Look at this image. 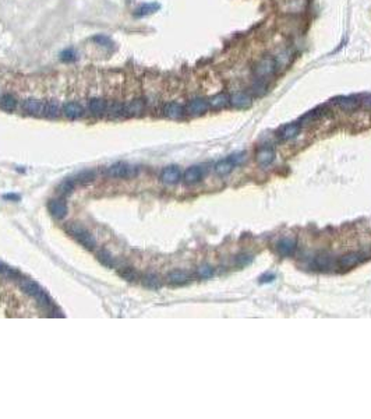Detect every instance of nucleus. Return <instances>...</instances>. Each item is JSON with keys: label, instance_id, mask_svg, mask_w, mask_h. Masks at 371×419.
I'll return each mask as SVG.
<instances>
[{"label": "nucleus", "instance_id": "obj_29", "mask_svg": "<svg viewBox=\"0 0 371 419\" xmlns=\"http://www.w3.org/2000/svg\"><path fill=\"white\" fill-rule=\"evenodd\" d=\"M94 179H95V172L85 169V171H82V172L78 174L77 177H76V182L80 183V185H87L89 182H92Z\"/></svg>", "mask_w": 371, "mask_h": 419}, {"label": "nucleus", "instance_id": "obj_1", "mask_svg": "<svg viewBox=\"0 0 371 419\" xmlns=\"http://www.w3.org/2000/svg\"><path fill=\"white\" fill-rule=\"evenodd\" d=\"M66 231H67L68 235H71L82 247H85L88 250L95 249V246H97L95 238L91 235V232H88L84 226L74 224V222H70V224L66 226Z\"/></svg>", "mask_w": 371, "mask_h": 419}, {"label": "nucleus", "instance_id": "obj_15", "mask_svg": "<svg viewBox=\"0 0 371 419\" xmlns=\"http://www.w3.org/2000/svg\"><path fill=\"white\" fill-rule=\"evenodd\" d=\"M145 109V102L141 98L131 99L130 102L124 104V110H126V116H140Z\"/></svg>", "mask_w": 371, "mask_h": 419}, {"label": "nucleus", "instance_id": "obj_34", "mask_svg": "<svg viewBox=\"0 0 371 419\" xmlns=\"http://www.w3.org/2000/svg\"><path fill=\"white\" fill-rule=\"evenodd\" d=\"M197 274H198L200 278H209V277L214 275V268L211 265H208V264H204V265H201L197 270Z\"/></svg>", "mask_w": 371, "mask_h": 419}, {"label": "nucleus", "instance_id": "obj_23", "mask_svg": "<svg viewBox=\"0 0 371 419\" xmlns=\"http://www.w3.org/2000/svg\"><path fill=\"white\" fill-rule=\"evenodd\" d=\"M208 104H209V108H212V109H222L229 104V95H226L225 92H219V94L209 98Z\"/></svg>", "mask_w": 371, "mask_h": 419}, {"label": "nucleus", "instance_id": "obj_9", "mask_svg": "<svg viewBox=\"0 0 371 419\" xmlns=\"http://www.w3.org/2000/svg\"><path fill=\"white\" fill-rule=\"evenodd\" d=\"M180 177H182V172H180L179 166L176 165L166 166L161 174V180L166 185H175L180 180Z\"/></svg>", "mask_w": 371, "mask_h": 419}, {"label": "nucleus", "instance_id": "obj_36", "mask_svg": "<svg viewBox=\"0 0 371 419\" xmlns=\"http://www.w3.org/2000/svg\"><path fill=\"white\" fill-rule=\"evenodd\" d=\"M253 257L250 254H240L236 257V264L237 265H247L248 263H251Z\"/></svg>", "mask_w": 371, "mask_h": 419}, {"label": "nucleus", "instance_id": "obj_20", "mask_svg": "<svg viewBox=\"0 0 371 419\" xmlns=\"http://www.w3.org/2000/svg\"><path fill=\"white\" fill-rule=\"evenodd\" d=\"M190 281V275L183 270H173L167 274V283L172 285H185Z\"/></svg>", "mask_w": 371, "mask_h": 419}, {"label": "nucleus", "instance_id": "obj_5", "mask_svg": "<svg viewBox=\"0 0 371 419\" xmlns=\"http://www.w3.org/2000/svg\"><path fill=\"white\" fill-rule=\"evenodd\" d=\"M229 104L233 108H236V109H247V108L251 107L253 98H251L250 94H247V92L237 91V92H233V94L229 97Z\"/></svg>", "mask_w": 371, "mask_h": 419}, {"label": "nucleus", "instance_id": "obj_33", "mask_svg": "<svg viewBox=\"0 0 371 419\" xmlns=\"http://www.w3.org/2000/svg\"><path fill=\"white\" fill-rule=\"evenodd\" d=\"M315 263H317V265H318L320 268H330L332 264L331 257H330L327 253H322L320 254V256H317Z\"/></svg>", "mask_w": 371, "mask_h": 419}, {"label": "nucleus", "instance_id": "obj_32", "mask_svg": "<svg viewBox=\"0 0 371 419\" xmlns=\"http://www.w3.org/2000/svg\"><path fill=\"white\" fill-rule=\"evenodd\" d=\"M119 275L126 281H136L137 280V273L131 267H123L122 270H119Z\"/></svg>", "mask_w": 371, "mask_h": 419}, {"label": "nucleus", "instance_id": "obj_8", "mask_svg": "<svg viewBox=\"0 0 371 419\" xmlns=\"http://www.w3.org/2000/svg\"><path fill=\"white\" fill-rule=\"evenodd\" d=\"M363 260H364V254L359 253V252H351V253L343 254L339 259V267L343 270H349L351 267H356Z\"/></svg>", "mask_w": 371, "mask_h": 419}, {"label": "nucleus", "instance_id": "obj_27", "mask_svg": "<svg viewBox=\"0 0 371 419\" xmlns=\"http://www.w3.org/2000/svg\"><path fill=\"white\" fill-rule=\"evenodd\" d=\"M143 284H144V287L149 288V289L161 288V280L155 274H146L145 277H144V280H143Z\"/></svg>", "mask_w": 371, "mask_h": 419}, {"label": "nucleus", "instance_id": "obj_14", "mask_svg": "<svg viewBox=\"0 0 371 419\" xmlns=\"http://www.w3.org/2000/svg\"><path fill=\"white\" fill-rule=\"evenodd\" d=\"M107 102L103 98H92L88 104L89 112L97 117H102L105 113H107Z\"/></svg>", "mask_w": 371, "mask_h": 419}, {"label": "nucleus", "instance_id": "obj_19", "mask_svg": "<svg viewBox=\"0 0 371 419\" xmlns=\"http://www.w3.org/2000/svg\"><path fill=\"white\" fill-rule=\"evenodd\" d=\"M275 159V151L271 147H263L258 153H257V161L261 166L271 165Z\"/></svg>", "mask_w": 371, "mask_h": 419}, {"label": "nucleus", "instance_id": "obj_37", "mask_svg": "<svg viewBox=\"0 0 371 419\" xmlns=\"http://www.w3.org/2000/svg\"><path fill=\"white\" fill-rule=\"evenodd\" d=\"M76 59H77V55L74 53L73 49H67V50H64V52L62 53V60H63V62H73V60H76Z\"/></svg>", "mask_w": 371, "mask_h": 419}, {"label": "nucleus", "instance_id": "obj_31", "mask_svg": "<svg viewBox=\"0 0 371 419\" xmlns=\"http://www.w3.org/2000/svg\"><path fill=\"white\" fill-rule=\"evenodd\" d=\"M74 187H76V183L73 180H63L58 187V192L62 196H68L73 193Z\"/></svg>", "mask_w": 371, "mask_h": 419}, {"label": "nucleus", "instance_id": "obj_22", "mask_svg": "<svg viewBox=\"0 0 371 419\" xmlns=\"http://www.w3.org/2000/svg\"><path fill=\"white\" fill-rule=\"evenodd\" d=\"M296 250V241L292 238H285L278 243V252L282 256H292Z\"/></svg>", "mask_w": 371, "mask_h": 419}, {"label": "nucleus", "instance_id": "obj_6", "mask_svg": "<svg viewBox=\"0 0 371 419\" xmlns=\"http://www.w3.org/2000/svg\"><path fill=\"white\" fill-rule=\"evenodd\" d=\"M22 109L25 113L34 116H42L45 113V102L37 98H28L22 102Z\"/></svg>", "mask_w": 371, "mask_h": 419}, {"label": "nucleus", "instance_id": "obj_13", "mask_svg": "<svg viewBox=\"0 0 371 419\" xmlns=\"http://www.w3.org/2000/svg\"><path fill=\"white\" fill-rule=\"evenodd\" d=\"M19 287L21 288L22 292L32 296V298H37L39 293L43 291L38 284L35 283V281H32V280H29V278H19Z\"/></svg>", "mask_w": 371, "mask_h": 419}, {"label": "nucleus", "instance_id": "obj_12", "mask_svg": "<svg viewBox=\"0 0 371 419\" xmlns=\"http://www.w3.org/2000/svg\"><path fill=\"white\" fill-rule=\"evenodd\" d=\"M63 115L70 120H76V119H80L84 115V108L81 107L78 102L70 101V102H66L63 105Z\"/></svg>", "mask_w": 371, "mask_h": 419}, {"label": "nucleus", "instance_id": "obj_11", "mask_svg": "<svg viewBox=\"0 0 371 419\" xmlns=\"http://www.w3.org/2000/svg\"><path fill=\"white\" fill-rule=\"evenodd\" d=\"M204 168L203 166H190L188 169H186L185 175H183V179L187 185H194V183H198L203 177H204Z\"/></svg>", "mask_w": 371, "mask_h": 419}, {"label": "nucleus", "instance_id": "obj_17", "mask_svg": "<svg viewBox=\"0 0 371 419\" xmlns=\"http://www.w3.org/2000/svg\"><path fill=\"white\" fill-rule=\"evenodd\" d=\"M107 174L112 177H117V179H124L131 175V168L126 164L117 162L115 165H112L107 169Z\"/></svg>", "mask_w": 371, "mask_h": 419}, {"label": "nucleus", "instance_id": "obj_16", "mask_svg": "<svg viewBox=\"0 0 371 419\" xmlns=\"http://www.w3.org/2000/svg\"><path fill=\"white\" fill-rule=\"evenodd\" d=\"M186 113V108L179 102H167L164 105V115L169 119H180Z\"/></svg>", "mask_w": 371, "mask_h": 419}, {"label": "nucleus", "instance_id": "obj_25", "mask_svg": "<svg viewBox=\"0 0 371 419\" xmlns=\"http://www.w3.org/2000/svg\"><path fill=\"white\" fill-rule=\"evenodd\" d=\"M321 116H322L321 108L312 109V110H310V112H307L304 116H302V119H300V126H302V125H311V123H314L315 120H318Z\"/></svg>", "mask_w": 371, "mask_h": 419}, {"label": "nucleus", "instance_id": "obj_40", "mask_svg": "<svg viewBox=\"0 0 371 419\" xmlns=\"http://www.w3.org/2000/svg\"><path fill=\"white\" fill-rule=\"evenodd\" d=\"M366 102H367V104H369V105H370V107H371V99H370V101H366Z\"/></svg>", "mask_w": 371, "mask_h": 419}, {"label": "nucleus", "instance_id": "obj_39", "mask_svg": "<svg viewBox=\"0 0 371 419\" xmlns=\"http://www.w3.org/2000/svg\"><path fill=\"white\" fill-rule=\"evenodd\" d=\"M10 273V268L9 267H6L3 263H0V274H6V275H9Z\"/></svg>", "mask_w": 371, "mask_h": 419}, {"label": "nucleus", "instance_id": "obj_24", "mask_svg": "<svg viewBox=\"0 0 371 419\" xmlns=\"http://www.w3.org/2000/svg\"><path fill=\"white\" fill-rule=\"evenodd\" d=\"M0 108L6 112H13L17 108V99L11 94H3L0 97Z\"/></svg>", "mask_w": 371, "mask_h": 419}, {"label": "nucleus", "instance_id": "obj_30", "mask_svg": "<svg viewBox=\"0 0 371 419\" xmlns=\"http://www.w3.org/2000/svg\"><path fill=\"white\" fill-rule=\"evenodd\" d=\"M107 115L110 117H122L126 115V110H124V105L122 104H113L112 107H107Z\"/></svg>", "mask_w": 371, "mask_h": 419}, {"label": "nucleus", "instance_id": "obj_38", "mask_svg": "<svg viewBox=\"0 0 371 419\" xmlns=\"http://www.w3.org/2000/svg\"><path fill=\"white\" fill-rule=\"evenodd\" d=\"M273 280H275V275L273 274H265V275H263L261 278H260V283L261 284H267V283H272Z\"/></svg>", "mask_w": 371, "mask_h": 419}, {"label": "nucleus", "instance_id": "obj_26", "mask_svg": "<svg viewBox=\"0 0 371 419\" xmlns=\"http://www.w3.org/2000/svg\"><path fill=\"white\" fill-rule=\"evenodd\" d=\"M98 257V262L102 264V265H105V267H113L115 265V259H113V256L110 254V252H107V250H105V249H102V250H99L97 254Z\"/></svg>", "mask_w": 371, "mask_h": 419}, {"label": "nucleus", "instance_id": "obj_10", "mask_svg": "<svg viewBox=\"0 0 371 419\" xmlns=\"http://www.w3.org/2000/svg\"><path fill=\"white\" fill-rule=\"evenodd\" d=\"M48 210L53 218H56V220H62V218H64V217L67 215L68 208H67V204H66L63 200L56 198V200H50V201H49Z\"/></svg>", "mask_w": 371, "mask_h": 419}, {"label": "nucleus", "instance_id": "obj_2", "mask_svg": "<svg viewBox=\"0 0 371 419\" xmlns=\"http://www.w3.org/2000/svg\"><path fill=\"white\" fill-rule=\"evenodd\" d=\"M275 71H276V62L271 56H264L254 66V74L260 81H265L273 77Z\"/></svg>", "mask_w": 371, "mask_h": 419}, {"label": "nucleus", "instance_id": "obj_3", "mask_svg": "<svg viewBox=\"0 0 371 419\" xmlns=\"http://www.w3.org/2000/svg\"><path fill=\"white\" fill-rule=\"evenodd\" d=\"M244 155H246L244 153H239V154H233V155H230L229 158H226V159L219 161V162L215 165V172H216L218 175H227V174H230L236 166L243 164L244 158H246Z\"/></svg>", "mask_w": 371, "mask_h": 419}, {"label": "nucleus", "instance_id": "obj_21", "mask_svg": "<svg viewBox=\"0 0 371 419\" xmlns=\"http://www.w3.org/2000/svg\"><path fill=\"white\" fill-rule=\"evenodd\" d=\"M161 9V6L158 3H144L141 6H138L136 10H134V17L137 19H141V17H146V16H151L154 14L155 11Z\"/></svg>", "mask_w": 371, "mask_h": 419}, {"label": "nucleus", "instance_id": "obj_28", "mask_svg": "<svg viewBox=\"0 0 371 419\" xmlns=\"http://www.w3.org/2000/svg\"><path fill=\"white\" fill-rule=\"evenodd\" d=\"M59 112H60V108H59V104L56 101H48L45 102V116L48 117H58Z\"/></svg>", "mask_w": 371, "mask_h": 419}, {"label": "nucleus", "instance_id": "obj_7", "mask_svg": "<svg viewBox=\"0 0 371 419\" xmlns=\"http://www.w3.org/2000/svg\"><path fill=\"white\" fill-rule=\"evenodd\" d=\"M332 104L343 112H353L360 107V101L353 97H338L332 101Z\"/></svg>", "mask_w": 371, "mask_h": 419}, {"label": "nucleus", "instance_id": "obj_4", "mask_svg": "<svg viewBox=\"0 0 371 419\" xmlns=\"http://www.w3.org/2000/svg\"><path fill=\"white\" fill-rule=\"evenodd\" d=\"M208 109H209L208 99L195 97L193 99H190L188 104L186 105V113H188L191 116H200V115H204Z\"/></svg>", "mask_w": 371, "mask_h": 419}, {"label": "nucleus", "instance_id": "obj_35", "mask_svg": "<svg viewBox=\"0 0 371 419\" xmlns=\"http://www.w3.org/2000/svg\"><path fill=\"white\" fill-rule=\"evenodd\" d=\"M92 41H94V42H97L98 45H101V46H106V48H110V46L113 45L112 39L109 38V37H106V35H95V37L92 38Z\"/></svg>", "mask_w": 371, "mask_h": 419}, {"label": "nucleus", "instance_id": "obj_18", "mask_svg": "<svg viewBox=\"0 0 371 419\" xmlns=\"http://www.w3.org/2000/svg\"><path fill=\"white\" fill-rule=\"evenodd\" d=\"M300 123L294 122V123H288L279 130V137L288 141V140H292L294 137H297V134L300 133Z\"/></svg>", "mask_w": 371, "mask_h": 419}]
</instances>
